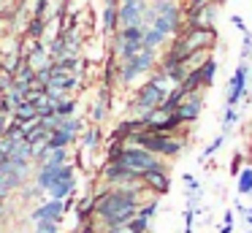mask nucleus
Returning a JSON list of instances; mask_svg holds the SVG:
<instances>
[{
  "label": "nucleus",
  "mask_w": 252,
  "mask_h": 233,
  "mask_svg": "<svg viewBox=\"0 0 252 233\" xmlns=\"http://www.w3.org/2000/svg\"><path fill=\"white\" fill-rule=\"evenodd\" d=\"M165 95H168V79L158 70V73L149 76L147 84L138 87L136 100H133V114H138V119L147 122V119L152 117V111L160 108V103L165 100Z\"/></svg>",
  "instance_id": "1"
},
{
  "label": "nucleus",
  "mask_w": 252,
  "mask_h": 233,
  "mask_svg": "<svg viewBox=\"0 0 252 233\" xmlns=\"http://www.w3.org/2000/svg\"><path fill=\"white\" fill-rule=\"evenodd\" d=\"M117 163H120V166H125L130 173H136L138 179H141L147 171H152V168L165 166L158 155L141 149V146H127V144H125V149H122V155H120V160H117Z\"/></svg>",
  "instance_id": "2"
},
{
  "label": "nucleus",
  "mask_w": 252,
  "mask_h": 233,
  "mask_svg": "<svg viewBox=\"0 0 252 233\" xmlns=\"http://www.w3.org/2000/svg\"><path fill=\"white\" fill-rule=\"evenodd\" d=\"M73 173H76V171H73V166H68V163L60 168V179L46 190L52 200H65L68 195L73 193V187H76V176H73Z\"/></svg>",
  "instance_id": "3"
},
{
  "label": "nucleus",
  "mask_w": 252,
  "mask_h": 233,
  "mask_svg": "<svg viewBox=\"0 0 252 233\" xmlns=\"http://www.w3.org/2000/svg\"><path fill=\"white\" fill-rule=\"evenodd\" d=\"M201 111H203V98H201V92H192V95H187L185 100L176 106L174 117L179 119L182 125H190L201 117Z\"/></svg>",
  "instance_id": "4"
},
{
  "label": "nucleus",
  "mask_w": 252,
  "mask_h": 233,
  "mask_svg": "<svg viewBox=\"0 0 252 233\" xmlns=\"http://www.w3.org/2000/svg\"><path fill=\"white\" fill-rule=\"evenodd\" d=\"M147 3H120L117 5V30L120 27H133L144 22Z\"/></svg>",
  "instance_id": "5"
},
{
  "label": "nucleus",
  "mask_w": 252,
  "mask_h": 233,
  "mask_svg": "<svg viewBox=\"0 0 252 233\" xmlns=\"http://www.w3.org/2000/svg\"><path fill=\"white\" fill-rule=\"evenodd\" d=\"M247 79H250V65L241 63L239 68H236L233 79H230V92H228V108H236V103L244 98L247 92Z\"/></svg>",
  "instance_id": "6"
},
{
  "label": "nucleus",
  "mask_w": 252,
  "mask_h": 233,
  "mask_svg": "<svg viewBox=\"0 0 252 233\" xmlns=\"http://www.w3.org/2000/svg\"><path fill=\"white\" fill-rule=\"evenodd\" d=\"M141 184L147 190H152V193H165V190L171 187V176H168V163L160 168H152V171H147L141 176Z\"/></svg>",
  "instance_id": "7"
},
{
  "label": "nucleus",
  "mask_w": 252,
  "mask_h": 233,
  "mask_svg": "<svg viewBox=\"0 0 252 233\" xmlns=\"http://www.w3.org/2000/svg\"><path fill=\"white\" fill-rule=\"evenodd\" d=\"M63 211H65V203H63V200H52L49 198V200H44L33 214H30V220H33V222H44V220L60 222L63 220Z\"/></svg>",
  "instance_id": "8"
},
{
  "label": "nucleus",
  "mask_w": 252,
  "mask_h": 233,
  "mask_svg": "<svg viewBox=\"0 0 252 233\" xmlns=\"http://www.w3.org/2000/svg\"><path fill=\"white\" fill-rule=\"evenodd\" d=\"M155 209H158V200H149V203L138 206V211L133 214L130 225H127V228H130V233H147L149 231V220H152Z\"/></svg>",
  "instance_id": "9"
},
{
  "label": "nucleus",
  "mask_w": 252,
  "mask_h": 233,
  "mask_svg": "<svg viewBox=\"0 0 252 233\" xmlns=\"http://www.w3.org/2000/svg\"><path fill=\"white\" fill-rule=\"evenodd\" d=\"M160 73H163L165 79H168V84L179 87L182 81H185V76H187V68H185V63H179V60L165 57V60H163V65H160Z\"/></svg>",
  "instance_id": "10"
},
{
  "label": "nucleus",
  "mask_w": 252,
  "mask_h": 233,
  "mask_svg": "<svg viewBox=\"0 0 252 233\" xmlns=\"http://www.w3.org/2000/svg\"><path fill=\"white\" fill-rule=\"evenodd\" d=\"M60 168L63 166H46V163H41L38 173H35V187H38L41 193H46V190L60 179Z\"/></svg>",
  "instance_id": "11"
},
{
  "label": "nucleus",
  "mask_w": 252,
  "mask_h": 233,
  "mask_svg": "<svg viewBox=\"0 0 252 233\" xmlns=\"http://www.w3.org/2000/svg\"><path fill=\"white\" fill-rule=\"evenodd\" d=\"M11 119H14V122H19V125H28V122H35V119H38V111H35L33 103L22 100V103H19V106L11 111Z\"/></svg>",
  "instance_id": "12"
},
{
  "label": "nucleus",
  "mask_w": 252,
  "mask_h": 233,
  "mask_svg": "<svg viewBox=\"0 0 252 233\" xmlns=\"http://www.w3.org/2000/svg\"><path fill=\"white\" fill-rule=\"evenodd\" d=\"M168 41V35H163V33L152 30V27H147L144 30V38H141V49H149V52H158L163 43Z\"/></svg>",
  "instance_id": "13"
},
{
  "label": "nucleus",
  "mask_w": 252,
  "mask_h": 233,
  "mask_svg": "<svg viewBox=\"0 0 252 233\" xmlns=\"http://www.w3.org/2000/svg\"><path fill=\"white\" fill-rule=\"evenodd\" d=\"M117 5H120V0H106V8H103V30L106 33L117 30Z\"/></svg>",
  "instance_id": "14"
},
{
  "label": "nucleus",
  "mask_w": 252,
  "mask_h": 233,
  "mask_svg": "<svg viewBox=\"0 0 252 233\" xmlns=\"http://www.w3.org/2000/svg\"><path fill=\"white\" fill-rule=\"evenodd\" d=\"M214 73H217V60L206 57V63L198 68V76H201V87H209L214 81Z\"/></svg>",
  "instance_id": "15"
},
{
  "label": "nucleus",
  "mask_w": 252,
  "mask_h": 233,
  "mask_svg": "<svg viewBox=\"0 0 252 233\" xmlns=\"http://www.w3.org/2000/svg\"><path fill=\"white\" fill-rule=\"evenodd\" d=\"M71 144H73V138L65 135L63 130H55V133H49V138H46V146H49V149H68Z\"/></svg>",
  "instance_id": "16"
},
{
  "label": "nucleus",
  "mask_w": 252,
  "mask_h": 233,
  "mask_svg": "<svg viewBox=\"0 0 252 233\" xmlns=\"http://www.w3.org/2000/svg\"><path fill=\"white\" fill-rule=\"evenodd\" d=\"M79 141H82L84 149H95V146L100 144V130H98V128L82 130V133H79Z\"/></svg>",
  "instance_id": "17"
},
{
  "label": "nucleus",
  "mask_w": 252,
  "mask_h": 233,
  "mask_svg": "<svg viewBox=\"0 0 252 233\" xmlns=\"http://www.w3.org/2000/svg\"><path fill=\"white\" fill-rule=\"evenodd\" d=\"M57 130H63L65 135H71V138L76 141V138H79V133H82V122H79L76 117H65V119L60 122V128H57Z\"/></svg>",
  "instance_id": "18"
},
{
  "label": "nucleus",
  "mask_w": 252,
  "mask_h": 233,
  "mask_svg": "<svg viewBox=\"0 0 252 233\" xmlns=\"http://www.w3.org/2000/svg\"><path fill=\"white\" fill-rule=\"evenodd\" d=\"M8 160H14V163H30V160H33L28 141H19V144L14 146V152H11V157H8Z\"/></svg>",
  "instance_id": "19"
},
{
  "label": "nucleus",
  "mask_w": 252,
  "mask_h": 233,
  "mask_svg": "<svg viewBox=\"0 0 252 233\" xmlns=\"http://www.w3.org/2000/svg\"><path fill=\"white\" fill-rule=\"evenodd\" d=\"M46 30V16H33V19L28 22V35L33 38V41H38L41 35H44Z\"/></svg>",
  "instance_id": "20"
},
{
  "label": "nucleus",
  "mask_w": 252,
  "mask_h": 233,
  "mask_svg": "<svg viewBox=\"0 0 252 233\" xmlns=\"http://www.w3.org/2000/svg\"><path fill=\"white\" fill-rule=\"evenodd\" d=\"M46 166H65L68 163V149H49L44 157Z\"/></svg>",
  "instance_id": "21"
},
{
  "label": "nucleus",
  "mask_w": 252,
  "mask_h": 233,
  "mask_svg": "<svg viewBox=\"0 0 252 233\" xmlns=\"http://www.w3.org/2000/svg\"><path fill=\"white\" fill-rule=\"evenodd\" d=\"M73 111H76V100H73V98H65V100H60L55 106V114H57V117H63V119L73 117Z\"/></svg>",
  "instance_id": "22"
},
{
  "label": "nucleus",
  "mask_w": 252,
  "mask_h": 233,
  "mask_svg": "<svg viewBox=\"0 0 252 233\" xmlns=\"http://www.w3.org/2000/svg\"><path fill=\"white\" fill-rule=\"evenodd\" d=\"M239 193L241 195L252 193V168H244V171L239 173Z\"/></svg>",
  "instance_id": "23"
},
{
  "label": "nucleus",
  "mask_w": 252,
  "mask_h": 233,
  "mask_svg": "<svg viewBox=\"0 0 252 233\" xmlns=\"http://www.w3.org/2000/svg\"><path fill=\"white\" fill-rule=\"evenodd\" d=\"M90 211H95V195H87V198L79 203V217H82V220H87Z\"/></svg>",
  "instance_id": "24"
},
{
  "label": "nucleus",
  "mask_w": 252,
  "mask_h": 233,
  "mask_svg": "<svg viewBox=\"0 0 252 233\" xmlns=\"http://www.w3.org/2000/svg\"><path fill=\"white\" fill-rule=\"evenodd\" d=\"M35 233H60V228H57V222L44 220V222H35Z\"/></svg>",
  "instance_id": "25"
},
{
  "label": "nucleus",
  "mask_w": 252,
  "mask_h": 233,
  "mask_svg": "<svg viewBox=\"0 0 252 233\" xmlns=\"http://www.w3.org/2000/svg\"><path fill=\"white\" fill-rule=\"evenodd\" d=\"M11 87H14V73H6V70H3V73H0V95L8 92Z\"/></svg>",
  "instance_id": "26"
},
{
  "label": "nucleus",
  "mask_w": 252,
  "mask_h": 233,
  "mask_svg": "<svg viewBox=\"0 0 252 233\" xmlns=\"http://www.w3.org/2000/svg\"><path fill=\"white\" fill-rule=\"evenodd\" d=\"M222 141H225V133H222V135H217V138H214V141H212V144H209V149H206V152H203V157H212V155H214V152H217V149H220V146H222Z\"/></svg>",
  "instance_id": "27"
},
{
  "label": "nucleus",
  "mask_w": 252,
  "mask_h": 233,
  "mask_svg": "<svg viewBox=\"0 0 252 233\" xmlns=\"http://www.w3.org/2000/svg\"><path fill=\"white\" fill-rule=\"evenodd\" d=\"M8 122H11V117H8V114H3V111H0V138L6 135V128H8Z\"/></svg>",
  "instance_id": "28"
},
{
  "label": "nucleus",
  "mask_w": 252,
  "mask_h": 233,
  "mask_svg": "<svg viewBox=\"0 0 252 233\" xmlns=\"http://www.w3.org/2000/svg\"><path fill=\"white\" fill-rule=\"evenodd\" d=\"M236 117H239V114H236V108H228V111H225V130L236 122Z\"/></svg>",
  "instance_id": "29"
},
{
  "label": "nucleus",
  "mask_w": 252,
  "mask_h": 233,
  "mask_svg": "<svg viewBox=\"0 0 252 233\" xmlns=\"http://www.w3.org/2000/svg\"><path fill=\"white\" fill-rule=\"evenodd\" d=\"M46 5L49 0H35V16H46Z\"/></svg>",
  "instance_id": "30"
},
{
  "label": "nucleus",
  "mask_w": 252,
  "mask_h": 233,
  "mask_svg": "<svg viewBox=\"0 0 252 233\" xmlns=\"http://www.w3.org/2000/svg\"><path fill=\"white\" fill-rule=\"evenodd\" d=\"M152 5H174V3H179V0H149Z\"/></svg>",
  "instance_id": "31"
},
{
  "label": "nucleus",
  "mask_w": 252,
  "mask_h": 233,
  "mask_svg": "<svg viewBox=\"0 0 252 233\" xmlns=\"http://www.w3.org/2000/svg\"><path fill=\"white\" fill-rule=\"evenodd\" d=\"M233 25L239 27V30H244V33H247V25H244V22H241V16H233Z\"/></svg>",
  "instance_id": "32"
},
{
  "label": "nucleus",
  "mask_w": 252,
  "mask_h": 233,
  "mask_svg": "<svg viewBox=\"0 0 252 233\" xmlns=\"http://www.w3.org/2000/svg\"><path fill=\"white\" fill-rule=\"evenodd\" d=\"M106 233H130V228H109V231H106Z\"/></svg>",
  "instance_id": "33"
},
{
  "label": "nucleus",
  "mask_w": 252,
  "mask_h": 233,
  "mask_svg": "<svg viewBox=\"0 0 252 233\" xmlns=\"http://www.w3.org/2000/svg\"><path fill=\"white\" fill-rule=\"evenodd\" d=\"M203 3H209V0H190V3H187V8H198V5H203Z\"/></svg>",
  "instance_id": "34"
},
{
  "label": "nucleus",
  "mask_w": 252,
  "mask_h": 233,
  "mask_svg": "<svg viewBox=\"0 0 252 233\" xmlns=\"http://www.w3.org/2000/svg\"><path fill=\"white\" fill-rule=\"evenodd\" d=\"M120 3H149V0H120Z\"/></svg>",
  "instance_id": "35"
},
{
  "label": "nucleus",
  "mask_w": 252,
  "mask_h": 233,
  "mask_svg": "<svg viewBox=\"0 0 252 233\" xmlns=\"http://www.w3.org/2000/svg\"><path fill=\"white\" fill-rule=\"evenodd\" d=\"M84 233H98V231H95V228H87V231H84Z\"/></svg>",
  "instance_id": "36"
},
{
  "label": "nucleus",
  "mask_w": 252,
  "mask_h": 233,
  "mask_svg": "<svg viewBox=\"0 0 252 233\" xmlns=\"http://www.w3.org/2000/svg\"><path fill=\"white\" fill-rule=\"evenodd\" d=\"M3 16H6V11H3V8H0V19H3Z\"/></svg>",
  "instance_id": "37"
},
{
  "label": "nucleus",
  "mask_w": 252,
  "mask_h": 233,
  "mask_svg": "<svg viewBox=\"0 0 252 233\" xmlns=\"http://www.w3.org/2000/svg\"><path fill=\"white\" fill-rule=\"evenodd\" d=\"M0 211H3V195H0Z\"/></svg>",
  "instance_id": "38"
},
{
  "label": "nucleus",
  "mask_w": 252,
  "mask_h": 233,
  "mask_svg": "<svg viewBox=\"0 0 252 233\" xmlns=\"http://www.w3.org/2000/svg\"><path fill=\"white\" fill-rule=\"evenodd\" d=\"M0 73H3V63H0Z\"/></svg>",
  "instance_id": "39"
},
{
  "label": "nucleus",
  "mask_w": 252,
  "mask_h": 233,
  "mask_svg": "<svg viewBox=\"0 0 252 233\" xmlns=\"http://www.w3.org/2000/svg\"><path fill=\"white\" fill-rule=\"evenodd\" d=\"M0 228H3V217H0Z\"/></svg>",
  "instance_id": "40"
}]
</instances>
